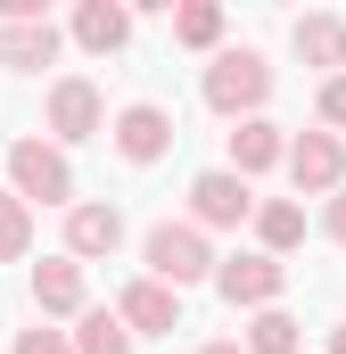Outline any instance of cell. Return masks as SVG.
Segmentation results:
<instances>
[{
	"label": "cell",
	"instance_id": "cell-1",
	"mask_svg": "<svg viewBox=\"0 0 346 354\" xmlns=\"http://www.w3.org/2000/svg\"><path fill=\"white\" fill-rule=\"evenodd\" d=\"M140 264H149V280H165V288H198V280L223 272L198 223H157V231L140 239Z\"/></svg>",
	"mask_w": 346,
	"mask_h": 354
},
{
	"label": "cell",
	"instance_id": "cell-2",
	"mask_svg": "<svg viewBox=\"0 0 346 354\" xmlns=\"http://www.w3.org/2000/svg\"><path fill=\"white\" fill-rule=\"evenodd\" d=\"M8 189L25 206H83L75 198V165L58 140H8Z\"/></svg>",
	"mask_w": 346,
	"mask_h": 354
},
{
	"label": "cell",
	"instance_id": "cell-3",
	"mask_svg": "<svg viewBox=\"0 0 346 354\" xmlns=\"http://www.w3.org/2000/svg\"><path fill=\"white\" fill-rule=\"evenodd\" d=\"M264 99H272V66H264L256 50H215V66H206V107L231 115V124H248Z\"/></svg>",
	"mask_w": 346,
	"mask_h": 354
},
{
	"label": "cell",
	"instance_id": "cell-4",
	"mask_svg": "<svg viewBox=\"0 0 346 354\" xmlns=\"http://www.w3.org/2000/svg\"><path fill=\"white\" fill-rule=\"evenodd\" d=\"M42 124H50L58 149L99 140V132H107V99H99V83H91V75H58V83H50V107H42Z\"/></svg>",
	"mask_w": 346,
	"mask_h": 354
},
{
	"label": "cell",
	"instance_id": "cell-5",
	"mask_svg": "<svg viewBox=\"0 0 346 354\" xmlns=\"http://www.w3.org/2000/svg\"><path fill=\"white\" fill-rule=\"evenodd\" d=\"M248 214H256V189L231 174V165H215V174L190 181V223H198V231H239Z\"/></svg>",
	"mask_w": 346,
	"mask_h": 354
},
{
	"label": "cell",
	"instance_id": "cell-6",
	"mask_svg": "<svg viewBox=\"0 0 346 354\" xmlns=\"http://www.w3.org/2000/svg\"><path fill=\"white\" fill-rule=\"evenodd\" d=\"M289 181L313 189V198H338L346 189V140L338 132H297L289 140Z\"/></svg>",
	"mask_w": 346,
	"mask_h": 354
},
{
	"label": "cell",
	"instance_id": "cell-7",
	"mask_svg": "<svg viewBox=\"0 0 346 354\" xmlns=\"http://www.w3.org/2000/svg\"><path fill=\"white\" fill-rule=\"evenodd\" d=\"M215 288H223V297H231V305H280V288H289V264H280V256H223V272H215Z\"/></svg>",
	"mask_w": 346,
	"mask_h": 354
},
{
	"label": "cell",
	"instance_id": "cell-8",
	"mask_svg": "<svg viewBox=\"0 0 346 354\" xmlns=\"http://www.w3.org/2000/svg\"><path fill=\"white\" fill-rule=\"evenodd\" d=\"M107 140H116V157H124V165H157V157L173 149V115L157 107V99H132V107L116 115V132H107Z\"/></svg>",
	"mask_w": 346,
	"mask_h": 354
},
{
	"label": "cell",
	"instance_id": "cell-9",
	"mask_svg": "<svg viewBox=\"0 0 346 354\" xmlns=\"http://www.w3.org/2000/svg\"><path fill=\"white\" fill-rule=\"evenodd\" d=\"M116 313H124L132 338H173V330H181V288H165V280H132V288L116 297Z\"/></svg>",
	"mask_w": 346,
	"mask_h": 354
},
{
	"label": "cell",
	"instance_id": "cell-10",
	"mask_svg": "<svg viewBox=\"0 0 346 354\" xmlns=\"http://www.w3.org/2000/svg\"><path fill=\"white\" fill-rule=\"evenodd\" d=\"M116 248H124V214H116V206H99V198L66 206V256H75V264H91V256H116Z\"/></svg>",
	"mask_w": 346,
	"mask_h": 354
},
{
	"label": "cell",
	"instance_id": "cell-11",
	"mask_svg": "<svg viewBox=\"0 0 346 354\" xmlns=\"http://www.w3.org/2000/svg\"><path fill=\"white\" fill-rule=\"evenodd\" d=\"M50 58H58V25H50V17H0V66L42 75Z\"/></svg>",
	"mask_w": 346,
	"mask_h": 354
},
{
	"label": "cell",
	"instance_id": "cell-12",
	"mask_svg": "<svg viewBox=\"0 0 346 354\" xmlns=\"http://www.w3.org/2000/svg\"><path fill=\"white\" fill-rule=\"evenodd\" d=\"M272 165H289V140H280V124L272 115H248L239 132H231V174H272Z\"/></svg>",
	"mask_w": 346,
	"mask_h": 354
},
{
	"label": "cell",
	"instance_id": "cell-13",
	"mask_svg": "<svg viewBox=\"0 0 346 354\" xmlns=\"http://www.w3.org/2000/svg\"><path fill=\"white\" fill-rule=\"evenodd\" d=\"M83 297H91V280H83V264H75V256L33 264V305H42V313H91Z\"/></svg>",
	"mask_w": 346,
	"mask_h": 354
},
{
	"label": "cell",
	"instance_id": "cell-14",
	"mask_svg": "<svg viewBox=\"0 0 346 354\" xmlns=\"http://www.w3.org/2000/svg\"><path fill=\"white\" fill-rule=\"evenodd\" d=\"M75 41H83L91 58L124 50V41H132V8H107V0H83V8H75Z\"/></svg>",
	"mask_w": 346,
	"mask_h": 354
},
{
	"label": "cell",
	"instance_id": "cell-15",
	"mask_svg": "<svg viewBox=\"0 0 346 354\" xmlns=\"http://www.w3.org/2000/svg\"><path fill=\"white\" fill-rule=\"evenodd\" d=\"M256 239H264V256H289V248L305 239V206H297V198H264L256 206Z\"/></svg>",
	"mask_w": 346,
	"mask_h": 354
},
{
	"label": "cell",
	"instance_id": "cell-16",
	"mask_svg": "<svg viewBox=\"0 0 346 354\" xmlns=\"http://www.w3.org/2000/svg\"><path fill=\"white\" fill-rule=\"evenodd\" d=\"M297 58L305 66H346V17H297Z\"/></svg>",
	"mask_w": 346,
	"mask_h": 354
},
{
	"label": "cell",
	"instance_id": "cell-17",
	"mask_svg": "<svg viewBox=\"0 0 346 354\" xmlns=\"http://www.w3.org/2000/svg\"><path fill=\"white\" fill-rule=\"evenodd\" d=\"M75 354H132V330H124V313L91 305L83 322H75Z\"/></svg>",
	"mask_w": 346,
	"mask_h": 354
},
{
	"label": "cell",
	"instance_id": "cell-18",
	"mask_svg": "<svg viewBox=\"0 0 346 354\" xmlns=\"http://www.w3.org/2000/svg\"><path fill=\"white\" fill-rule=\"evenodd\" d=\"M297 313H280V305H264L256 322H248V354H297Z\"/></svg>",
	"mask_w": 346,
	"mask_h": 354
},
{
	"label": "cell",
	"instance_id": "cell-19",
	"mask_svg": "<svg viewBox=\"0 0 346 354\" xmlns=\"http://www.w3.org/2000/svg\"><path fill=\"white\" fill-rule=\"evenodd\" d=\"M173 41H181V50H215V41H223V8H215V0L173 8Z\"/></svg>",
	"mask_w": 346,
	"mask_h": 354
},
{
	"label": "cell",
	"instance_id": "cell-20",
	"mask_svg": "<svg viewBox=\"0 0 346 354\" xmlns=\"http://www.w3.org/2000/svg\"><path fill=\"white\" fill-rule=\"evenodd\" d=\"M25 248H33V206L17 189H0V264H17Z\"/></svg>",
	"mask_w": 346,
	"mask_h": 354
},
{
	"label": "cell",
	"instance_id": "cell-21",
	"mask_svg": "<svg viewBox=\"0 0 346 354\" xmlns=\"http://www.w3.org/2000/svg\"><path fill=\"white\" fill-rule=\"evenodd\" d=\"M17 354H75L66 330H17Z\"/></svg>",
	"mask_w": 346,
	"mask_h": 354
},
{
	"label": "cell",
	"instance_id": "cell-22",
	"mask_svg": "<svg viewBox=\"0 0 346 354\" xmlns=\"http://www.w3.org/2000/svg\"><path fill=\"white\" fill-rule=\"evenodd\" d=\"M322 124H346V75L322 83Z\"/></svg>",
	"mask_w": 346,
	"mask_h": 354
},
{
	"label": "cell",
	"instance_id": "cell-23",
	"mask_svg": "<svg viewBox=\"0 0 346 354\" xmlns=\"http://www.w3.org/2000/svg\"><path fill=\"white\" fill-rule=\"evenodd\" d=\"M322 223H330V239H338V248H346V189H338V198H330V214H322Z\"/></svg>",
	"mask_w": 346,
	"mask_h": 354
},
{
	"label": "cell",
	"instance_id": "cell-24",
	"mask_svg": "<svg viewBox=\"0 0 346 354\" xmlns=\"http://www.w3.org/2000/svg\"><path fill=\"white\" fill-rule=\"evenodd\" d=\"M198 354H248V346H239V338H215V346H198Z\"/></svg>",
	"mask_w": 346,
	"mask_h": 354
},
{
	"label": "cell",
	"instance_id": "cell-25",
	"mask_svg": "<svg viewBox=\"0 0 346 354\" xmlns=\"http://www.w3.org/2000/svg\"><path fill=\"white\" fill-rule=\"evenodd\" d=\"M330 354H346V322H338V330H330Z\"/></svg>",
	"mask_w": 346,
	"mask_h": 354
}]
</instances>
